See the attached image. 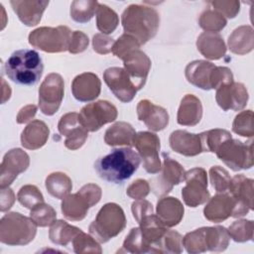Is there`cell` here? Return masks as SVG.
Instances as JSON below:
<instances>
[{"label": "cell", "mask_w": 254, "mask_h": 254, "mask_svg": "<svg viewBox=\"0 0 254 254\" xmlns=\"http://www.w3.org/2000/svg\"><path fill=\"white\" fill-rule=\"evenodd\" d=\"M140 162V156L133 149L117 148L99 158L94 163V169L102 180L113 184H123L137 171Z\"/></svg>", "instance_id": "cell-1"}, {"label": "cell", "mask_w": 254, "mask_h": 254, "mask_svg": "<svg viewBox=\"0 0 254 254\" xmlns=\"http://www.w3.org/2000/svg\"><path fill=\"white\" fill-rule=\"evenodd\" d=\"M121 23L124 34L134 38L141 46L156 36L160 26V16L152 7L131 4L123 11Z\"/></svg>", "instance_id": "cell-2"}, {"label": "cell", "mask_w": 254, "mask_h": 254, "mask_svg": "<svg viewBox=\"0 0 254 254\" xmlns=\"http://www.w3.org/2000/svg\"><path fill=\"white\" fill-rule=\"evenodd\" d=\"M4 70L9 79L20 85L32 86L41 79L44 64L39 53L23 49L14 52L4 64Z\"/></svg>", "instance_id": "cell-3"}, {"label": "cell", "mask_w": 254, "mask_h": 254, "mask_svg": "<svg viewBox=\"0 0 254 254\" xmlns=\"http://www.w3.org/2000/svg\"><path fill=\"white\" fill-rule=\"evenodd\" d=\"M229 234L223 226H205L187 233L183 245L188 253L197 254L206 251L222 252L229 244Z\"/></svg>", "instance_id": "cell-4"}, {"label": "cell", "mask_w": 254, "mask_h": 254, "mask_svg": "<svg viewBox=\"0 0 254 254\" xmlns=\"http://www.w3.org/2000/svg\"><path fill=\"white\" fill-rule=\"evenodd\" d=\"M125 226L126 217L122 207L115 202H108L99 209L88 230L99 243H106L121 233Z\"/></svg>", "instance_id": "cell-5"}, {"label": "cell", "mask_w": 254, "mask_h": 254, "mask_svg": "<svg viewBox=\"0 0 254 254\" xmlns=\"http://www.w3.org/2000/svg\"><path fill=\"white\" fill-rule=\"evenodd\" d=\"M37 224L19 212H8L0 220V241L10 246L27 245L37 234Z\"/></svg>", "instance_id": "cell-6"}, {"label": "cell", "mask_w": 254, "mask_h": 254, "mask_svg": "<svg viewBox=\"0 0 254 254\" xmlns=\"http://www.w3.org/2000/svg\"><path fill=\"white\" fill-rule=\"evenodd\" d=\"M72 32L66 26L40 27L29 34V44L46 53H63L68 50Z\"/></svg>", "instance_id": "cell-7"}, {"label": "cell", "mask_w": 254, "mask_h": 254, "mask_svg": "<svg viewBox=\"0 0 254 254\" xmlns=\"http://www.w3.org/2000/svg\"><path fill=\"white\" fill-rule=\"evenodd\" d=\"M217 158L232 171L247 170L253 167V141L241 142L237 139L225 140L215 152Z\"/></svg>", "instance_id": "cell-8"}, {"label": "cell", "mask_w": 254, "mask_h": 254, "mask_svg": "<svg viewBox=\"0 0 254 254\" xmlns=\"http://www.w3.org/2000/svg\"><path fill=\"white\" fill-rule=\"evenodd\" d=\"M185 181L186 186L182 190V197L188 206L196 207L209 199L207 175L203 168L196 167L187 171Z\"/></svg>", "instance_id": "cell-9"}, {"label": "cell", "mask_w": 254, "mask_h": 254, "mask_svg": "<svg viewBox=\"0 0 254 254\" xmlns=\"http://www.w3.org/2000/svg\"><path fill=\"white\" fill-rule=\"evenodd\" d=\"M64 94V83L61 74L49 73L39 87V107L48 116L54 115L60 108Z\"/></svg>", "instance_id": "cell-10"}, {"label": "cell", "mask_w": 254, "mask_h": 254, "mask_svg": "<svg viewBox=\"0 0 254 254\" xmlns=\"http://www.w3.org/2000/svg\"><path fill=\"white\" fill-rule=\"evenodd\" d=\"M79 120L87 131H98L103 125L115 121L117 108L107 100H98L84 105L78 113Z\"/></svg>", "instance_id": "cell-11"}, {"label": "cell", "mask_w": 254, "mask_h": 254, "mask_svg": "<svg viewBox=\"0 0 254 254\" xmlns=\"http://www.w3.org/2000/svg\"><path fill=\"white\" fill-rule=\"evenodd\" d=\"M164 162L161 167V174L151 182V190L157 196L168 194L174 186L185 181L186 171L183 166L171 158L167 153H162Z\"/></svg>", "instance_id": "cell-12"}, {"label": "cell", "mask_w": 254, "mask_h": 254, "mask_svg": "<svg viewBox=\"0 0 254 254\" xmlns=\"http://www.w3.org/2000/svg\"><path fill=\"white\" fill-rule=\"evenodd\" d=\"M139 156L143 160V167L149 174H158L161 171V161L159 158L160 139L152 132L141 131L135 134L132 144Z\"/></svg>", "instance_id": "cell-13"}, {"label": "cell", "mask_w": 254, "mask_h": 254, "mask_svg": "<svg viewBox=\"0 0 254 254\" xmlns=\"http://www.w3.org/2000/svg\"><path fill=\"white\" fill-rule=\"evenodd\" d=\"M253 184L254 181L244 175H236L231 178L227 190L235 201V210L232 217L244 216L249 210L253 209Z\"/></svg>", "instance_id": "cell-14"}, {"label": "cell", "mask_w": 254, "mask_h": 254, "mask_svg": "<svg viewBox=\"0 0 254 254\" xmlns=\"http://www.w3.org/2000/svg\"><path fill=\"white\" fill-rule=\"evenodd\" d=\"M103 79L111 92L121 102L128 103L135 97L137 88L123 67L106 68L103 72Z\"/></svg>", "instance_id": "cell-15"}, {"label": "cell", "mask_w": 254, "mask_h": 254, "mask_svg": "<svg viewBox=\"0 0 254 254\" xmlns=\"http://www.w3.org/2000/svg\"><path fill=\"white\" fill-rule=\"evenodd\" d=\"M58 129L60 134L65 137L64 146L71 151L82 147L88 137V131L80 122L79 115L76 112H68L63 115L59 121Z\"/></svg>", "instance_id": "cell-16"}, {"label": "cell", "mask_w": 254, "mask_h": 254, "mask_svg": "<svg viewBox=\"0 0 254 254\" xmlns=\"http://www.w3.org/2000/svg\"><path fill=\"white\" fill-rule=\"evenodd\" d=\"M30 165L29 155L19 148L9 150L0 166V186L9 187L19 174L25 172Z\"/></svg>", "instance_id": "cell-17"}, {"label": "cell", "mask_w": 254, "mask_h": 254, "mask_svg": "<svg viewBox=\"0 0 254 254\" xmlns=\"http://www.w3.org/2000/svg\"><path fill=\"white\" fill-rule=\"evenodd\" d=\"M248 98V91L241 82L232 81L216 88L215 100L224 111H239L243 109L247 104Z\"/></svg>", "instance_id": "cell-18"}, {"label": "cell", "mask_w": 254, "mask_h": 254, "mask_svg": "<svg viewBox=\"0 0 254 254\" xmlns=\"http://www.w3.org/2000/svg\"><path fill=\"white\" fill-rule=\"evenodd\" d=\"M124 69L134 83L137 90L144 87L151 68V60L140 50L129 53L123 59Z\"/></svg>", "instance_id": "cell-19"}, {"label": "cell", "mask_w": 254, "mask_h": 254, "mask_svg": "<svg viewBox=\"0 0 254 254\" xmlns=\"http://www.w3.org/2000/svg\"><path fill=\"white\" fill-rule=\"evenodd\" d=\"M216 71V65L212 63L196 60L190 63L185 69L187 80L203 90L213 89V81Z\"/></svg>", "instance_id": "cell-20"}, {"label": "cell", "mask_w": 254, "mask_h": 254, "mask_svg": "<svg viewBox=\"0 0 254 254\" xmlns=\"http://www.w3.org/2000/svg\"><path fill=\"white\" fill-rule=\"evenodd\" d=\"M138 119L152 131H162L169 124V114L167 110L159 105H155L148 99L140 100L137 105Z\"/></svg>", "instance_id": "cell-21"}, {"label": "cell", "mask_w": 254, "mask_h": 254, "mask_svg": "<svg viewBox=\"0 0 254 254\" xmlns=\"http://www.w3.org/2000/svg\"><path fill=\"white\" fill-rule=\"evenodd\" d=\"M101 91V81L93 72L76 75L71 82L73 97L80 102H88L97 98Z\"/></svg>", "instance_id": "cell-22"}, {"label": "cell", "mask_w": 254, "mask_h": 254, "mask_svg": "<svg viewBox=\"0 0 254 254\" xmlns=\"http://www.w3.org/2000/svg\"><path fill=\"white\" fill-rule=\"evenodd\" d=\"M235 210V201L229 193L217 192L213 197H209L203 208L204 217L214 223L221 222L232 216Z\"/></svg>", "instance_id": "cell-23"}, {"label": "cell", "mask_w": 254, "mask_h": 254, "mask_svg": "<svg viewBox=\"0 0 254 254\" xmlns=\"http://www.w3.org/2000/svg\"><path fill=\"white\" fill-rule=\"evenodd\" d=\"M10 4L19 20L28 27L36 26L40 23L43 13L49 5V1L38 0H12Z\"/></svg>", "instance_id": "cell-24"}, {"label": "cell", "mask_w": 254, "mask_h": 254, "mask_svg": "<svg viewBox=\"0 0 254 254\" xmlns=\"http://www.w3.org/2000/svg\"><path fill=\"white\" fill-rule=\"evenodd\" d=\"M171 148L186 157H194L202 153L199 134L190 133L185 130H176L169 138Z\"/></svg>", "instance_id": "cell-25"}, {"label": "cell", "mask_w": 254, "mask_h": 254, "mask_svg": "<svg viewBox=\"0 0 254 254\" xmlns=\"http://www.w3.org/2000/svg\"><path fill=\"white\" fill-rule=\"evenodd\" d=\"M184 213V205L177 197L165 196L157 202L156 215L168 228L178 225L182 221Z\"/></svg>", "instance_id": "cell-26"}, {"label": "cell", "mask_w": 254, "mask_h": 254, "mask_svg": "<svg viewBox=\"0 0 254 254\" xmlns=\"http://www.w3.org/2000/svg\"><path fill=\"white\" fill-rule=\"evenodd\" d=\"M50 129L42 120H33L30 122L21 134V144L29 150L42 148L48 141Z\"/></svg>", "instance_id": "cell-27"}, {"label": "cell", "mask_w": 254, "mask_h": 254, "mask_svg": "<svg viewBox=\"0 0 254 254\" xmlns=\"http://www.w3.org/2000/svg\"><path fill=\"white\" fill-rule=\"evenodd\" d=\"M202 117V105L193 94H186L180 104L177 122L183 126H195Z\"/></svg>", "instance_id": "cell-28"}, {"label": "cell", "mask_w": 254, "mask_h": 254, "mask_svg": "<svg viewBox=\"0 0 254 254\" xmlns=\"http://www.w3.org/2000/svg\"><path fill=\"white\" fill-rule=\"evenodd\" d=\"M196 48L208 60H219L226 53L225 43L218 33H201L196 40Z\"/></svg>", "instance_id": "cell-29"}, {"label": "cell", "mask_w": 254, "mask_h": 254, "mask_svg": "<svg viewBox=\"0 0 254 254\" xmlns=\"http://www.w3.org/2000/svg\"><path fill=\"white\" fill-rule=\"evenodd\" d=\"M61 205L64 217L71 221L82 220L91 207L87 198L79 190L64 197Z\"/></svg>", "instance_id": "cell-30"}, {"label": "cell", "mask_w": 254, "mask_h": 254, "mask_svg": "<svg viewBox=\"0 0 254 254\" xmlns=\"http://www.w3.org/2000/svg\"><path fill=\"white\" fill-rule=\"evenodd\" d=\"M254 34L252 27L248 25L236 28L228 37V48L236 55H246L253 50Z\"/></svg>", "instance_id": "cell-31"}, {"label": "cell", "mask_w": 254, "mask_h": 254, "mask_svg": "<svg viewBox=\"0 0 254 254\" xmlns=\"http://www.w3.org/2000/svg\"><path fill=\"white\" fill-rule=\"evenodd\" d=\"M135 134V129L131 124L119 121L105 131L104 142L109 146H131Z\"/></svg>", "instance_id": "cell-32"}, {"label": "cell", "mask_w": 254, "mask_h": 254, "mask_svg": "<svg viewBox=\"0 0 254 254\" xmlns=\"http://www.w3.org/2000/svg\"><path fill=\"white\" fill-rule=\"evenodd\" d=\"M82 230L76 226L68 224L64 220H56L50 228L49 237L50 240L57 245L66 246L72 242L73 238Z\"/></svg>", "instance_id": "cell-33"}, {"label": "cell", "mask_w": 254, "mask_h": 254, "mask_svg": "<svg viewBox=\"0 0 254 254\" xmlns=\"http://www.w3.org/2000/svg\"><path fill=\"white\" fill-rule=\"evenodd\" d=\"M48 192L59 199H63L69 194L72 189V183L69 177L62 172L50 174L45 182Z\"/></svg>", "instance_id": "cell-34"}, {"label": "cell", "mask_w": 254, "mask_h": 254, "mask_svg": "<svg viewBox=\"0 0 254 254\" xmlns=\"http://www.w3.org/2000/svg\"><path fill=\"white\" fill-rule=\"evenodd\" d=\"M119 24L117 13L105 4H98L96 10V27L101 34L108 35L115 31Z\"/></svg>", "instance_id": "cell-35"}, {"label": "cell", "mask_w": 254, "mask_h": 254, "mask_svg": "<svg viewBox=\"0 0 254 254\" xmlns=\"http://www.w3.org/2000/svg\"><path fill=\"white\" fill-rule=\"evenodd\" d=\"M98 2L93 0H75L70 5V17L77 23L89 22L98 7Z\"/></svg>", "instance_id": "cell-36"}, {"label": "cell", "mask_w": 254, "mask_h": 254, "mask_svg": "<svg viewBox=\"0 0 254 254\" xmlns=\"http://www.w3.org/2000/svg\"><path fill=\"white\" fill-rule=\"evenodd\" d=\"M202 152L215 153L218 147L227 139L232 138L229 131L225 129H211L199 134Z\"/></svg>", "instance_id": "cell-37"}, {"label": "cell", "mask_w": 254, "mask_h": 254, "mask_svg": "<svg viewBox=\"0 0 254 254\" xmlns=\"http://www.w3.org/2000/svg\"><path fill=\"white\" fill-rule=\"evenodd\" d=\"M198 24L205 32L218 33L227 24L226 18L214 9L204 10L198 19Z\"/></svg>", "instance_id": "cell-38"}, {"label": "cell", "mask_w": 254, "mask_h": 254, "mask_svg": "<svg viewBox=\"0 0 254 254\" xmlns=\"http://www.w3.org/2000/svg\"><path fill=\"white\" fill-rule=\"evenodd\" d=\"M229 237L235 242H246L253 239L254 222L252 220L240 219L234 221L227 229Z\"/></svg>", "instance_id": "cell-39"}, {"label": "cell", "mask_w": 254, "mask_h": 254, "mask_svg": "<svg viewBox=\"0 0 254 254\" xmlns=\"http://www.w3.org/2000/svg\"><path fill=\"white\" fill-rule=\"evenodd\" d=\"M118 252H127V253H149L148 246L143 239L141 234L140 227H134L130 230L126 236L122 248Z\"/></svg>", "instance_id": "cell-40"}, {"label": "cell", "mask_w": 254, "mask_h": 254, "mask_svg": "<svg viewBox=\"0 0 254 254\" xmlns=\"http://www.w3.org/2000/svg\"><path fill=\"white\" fill-rule=\"evenodd\" d=\"M30 217L40 227L51 226L57 218V212L50 204L42 202L31 209Z\"/></svg>", "instance_id": "cell-41"}, {"label": "cell", "mask_w": 254, "mask_h": 254, "mask_svg": "<svg viewBox=\"0 0 254 254\" xmlns=\"http://www.w3.org/2000/svg\"><path fill=\"white\" fill-rule=\"evenodd\" d=\"M232 131L242 137H253L254 127L252 110L241 111L235 116L232 123Z\"/></svg>", "instance_id": "cell-42"}, {"label": "cell", "mask_w": 254, "mask_h": 254, "mask_svg": "<svg viewBox=\"0 0 254 254\" xmlns=\"http://www.w3.org/2000/svg\"><path fill=\"white\" fill-rule=\"evenodd\" d=\"M18 201L26 208L32 209L36 205L44 202V196L40 190L34 185L22 187L17 193Z\"/></svg>", "instance_id": "cell-43"}, {"label": "cell", "mask_w": 254, "mask_h": 254, "mask_svg": "<svg viewBox=\"0 0 254 254\" xmlns=\"http://www.w3.org/2000/svg\"><path fill=\"white\" fill-rule=\"evenodd\" d=\"M73 251L77 254L81 253H98L102 252V249L98 241L92 236L84 233L83 231L79 232L72 240Z\"/></svg>", "instance_id": "cell-44"}, {"label": "cell", "mask_w": 254, "mask_h": 254, "mask_svg": "<svg viewBox=\"0 0 254 254\" xmlns=\"http://www.w3.org/2000/svg\"><path fill=\"white\" fill-rule=\"evenodd\" d=\"M183 236L175 230L168 229L159 243V253L180 254L183 252Z\"/></svg>", "instance_id": "cell-45"}, {"label": "cell", "mask_w": 254, "mask_h": 254, "mask_svg": "<svg viewBox=\"0 0 254 254\" xmlns=\"http://www.w3.org/2000/svg\"><path fill=\"white\" fill-rule=\"evenodd\" d=\"M209 179L212 188L216 192H226L230 183L228 172L220 166H213L209 169Z\"/></svg>", "instance_id": "cell-46"}, {"label": "cell", "mask_w": 254, "mask_h": 254, "mask_svg": "<svg viewBox=\"0 0 254 254\" xmlns=\"http://www.w3.org/2000/svg\"><path fill=\"white\" fill-rule=\"evenodd\" d=\"M139 48L140 45L134 38L127 34H123L116 42H114L111 52L115 57L123 60L129 53L139 50Z\"/></svg>", "instance_id": "cell-47"}, {"label": "cell", "mask_w": 254, "mask_h": 254, "mask_svg": "<svg viewBox=\"0 0 254 254\" xmlns=\"http://www.w3.org/2000/svg\"><path fill=\"white\" fill-rule=\"evenodd\" d=\"M210 4L215 11L219 12L222 16L232 19L236 17L240 10L239 1H211Z\"/></svg>", "instance_id": "cell-48"}, {"label": "cell", "mask_w": 254, "mask_h": 254, "mask_svg": "<svg viewBox=\"0 0 254 254\" xmlns=\"http://www.w3.org/2000/svg\"><path fill=\"white\" fill-rule=\"evenodd\" d=\"M150 192V185L146 180L138 179L134 181L126 190L128 196L134 199H143Z\"/></svg>", "instance_id": "cell-49"}, {"label": "cell", "mask_w": 254, "mask_h": 254, "mask_svg": "<svg viewBox=\"0 0 254 254\" xmlns=\"http://www.w3.org/2000/svg\"><path fill=\"white\" fill-rule=\"evenodd\" d=\"M131 210L135 220L139 223L144 217L154 213L153 205L146 199H137L131 204Z\"/></svg>", "instance_id": "cell-50"}, {"label": "cell", "mask_w": 254, "mask_h": 254, "mask_svg": "<svg viewBox=\"0 0 254 254\" xmlns=\"http://www.w3.org/2000/svg\"><path fill=\"white\" fill-rule=\"evenodd\" d=\"M88 37L81 31H74L72 32L68 52L70 54H79L86 50L88 46Z\"/></svg>", "instance_id": "cell-51"}, {"label": "cell", "mask_w": 254, "mask_h": 254, "mask_svg": "<svg viewBox=\"0 0 254 254\" xmlns=\"http://www.w3.org/2000/svg\"><path fill=\"white\" fill-rule=\"evenodd\" d=\"M114 40L104 34H95L92 39L94 52L100 55H106L112 51Z\"/></svg>", "instance_id": "cell-52"}, {"label": "cell", "mask_w": 254, "mask_h": 254, "mask_svg": "<svg viewBox=\"0 0 254 254\" xmlns=\"http://www.w3.org/2000/svg\"><path fill=\"white\" fill-rule=\"evenodd\" d=\"M15 202V194L13 190L7 188H1V198H0V210L2 212L10 209Z\"/></svg>", "instance_id": "cell-53"}, {"label": "cell", "mask_w": 254, "mask_h": 254, "mask_svg": "<svg viewBox=\"0 0 254 254\" xmlns=\"http://www.w3.org/2000/svg\"><path fill=\"white\" fill-rule=\"evenodd\" d=\"M36 112H37L36 105H34V104L27 105L19 111L16 120L19 124H24V123L32 120L34 118V116L36 115Z\"/></svg>", "instance_id": "cell-54"}]
</instances>
